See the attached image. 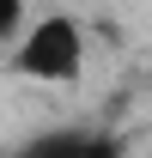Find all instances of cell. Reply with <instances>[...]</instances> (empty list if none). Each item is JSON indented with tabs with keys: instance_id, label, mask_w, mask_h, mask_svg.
<instances>
[{
	"instance_id": "1",
	"label": "cell",
	"mask_w": 152,
	"mask_h": 158,
	"mask_svg": "<svg viewBox=\"0 0 152 158\" xmlns=\"http://www.w3.org/2000/svg\"><path fill=\"white\" fill-rule=\"evenodd\" d=\"M19 67L31 79H73L79 73V24L73 19H43L19 49Z\"/></svg>"
},
{
	"instance_id": "2",
	"label": "cell",
	"mask_w": 152,
	"mask_h": 158,
	"mask_svg": "<svg viewBox=\"0 0 152 158\" xmlns=\"http://www.w3.org/2000/svg\"><path fill=\"white\" fill-rule=\"evenodd\" d=\"M85 146H91L85 134H49V140H37L24 158H85Z\"/></svg>"
},
{
	"instance_id": "3",
	"label": "cell",
	"mask_w": 152,
	"mask_h": 158,
	"mask_svg": "<svg viewBox=\"0 0 152 158\" xmlns=\"http://www.w3.org/2000/svg\"><path fill=\"white\" fill-rule=\"evenodd\" d=\"M12 24H19V0H0V37H6Z\"/></svg>"
}]
</instances>
